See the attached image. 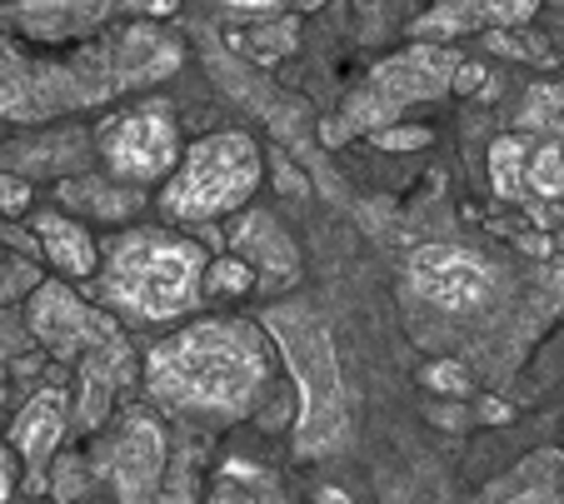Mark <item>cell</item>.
<instances>
[{
    "label": "cell",
    "mask_w": 564,
    "mask_h": 504,
    "mask_svg": "<svg viewBox=\"0 0 564 504\" xmlns=\"http://www.w3.org/2000/svg\"><path fill=\"white\" fill-rule=\"evenodd\" d=\"M185 61L181 41L150 21L120 15L110 31H96L55 61H31L15 41L0 35V120L45 125L70 110L116 100L126 90L175 76Z\"/></svg>",
    "instance_id": "6da1fadb"
},
{
    "label": "cell",
    "mask_w": 564,
    "mask_h": 504,
    "mask_svg": "<svg viewBox=\"0 0 564 504\" xmlns=\"http://www.w3.org/2000/svg\"><path fill=\"white\" fill-rule=\"evenodd\" d=\"M275 354L265 330L230 315L195 320L185 330L165 335L145 360V390L165 415L191 425H230L250 415L270 390Z\"/></svg>",
    "instance_id": "7a4b0ae2"
},
{
    "label": "cell",
    "mask_w": 564,
    "mask_h": 504,
    "mask_svg": "<svg viewBox=\"0 0 564 504\" xmlns=\"http://www.w3.org/2000/svg\"><path fill=\"white\" fill-rule=\"evenodd\" d=\"M25 325L31 335L55 354V360H75L80 365V390H75V425L100 429L116 405V390L130 385L135 375V354H130L126 335L110 315L86 305L75 291L45 280L41 291H31L25 305Z\"/></svg>",
    "instance_id": "3957f363"
},
{
    "label": "cell",
    "mask_w": 564,
    "mask_h": 504,
    "mask_svg": "<svg viewBox=\"0 0 564 504\" xmlns=\"http://www.w3.org/2000/svg\"><path fill=\"white\" fill-rule=\"evenodd\" d=\"M205 285V250L171 230H130L110 240L96 295L130 320H181Z\"/></svg>",
    "instance_id": "277c9868"
},
{
    "label": "cell",
    "mask_w": 564,
    "mask_h": 504,
    "mask_svg": "<svg viewBox=\"0 0 564 504\" xmlns=\"http://www.w3.org/2000/svg\"><path fill=\"white\" fill-rule=\"evenodd\" d=\"M260 175H265V161H260L256 140L246 130H220V135L195 140L181 155V165L160 190V210L185 226H210L260 190Z\"/></svg>",
    "instance_id": "5b68a950"
},
{
    "label": "cell",
    "mask_w": 564,
    "mask_h": 504,
    "mask_svg": "<svg viewBox=\"0 0 564 504\" xmlns=\"http://www.w3.org/2000/svg\"><path fill=\"white\" fill-rule=\"evenodd\" d=\"M260 320H265V330L280 340L290 375L300 380V395H305L300 454L335 450L345 435V425H340L345 399H340V370H335V354H330V330H325V325L315 320V310H305V305H280V310H265Z\"/></svg>",
    "instance_id": "8992f818"
},
{
    "label": "cell",
    "mask_w": 564,
    "mask_h": 504,
    "mask_svg": "<svg viewBox=\"0 0 564 504\" xmlns=\"http://www.w3.org/2000/svg\"><path fill=\"white\" fill-rule=\"evenodd\" d=\"M459 55L445 51V45H410L405 55H390L370 70V86L350 100L345 120L350 130H390V120L405 106H420V100H435L455 86Z\"/></svg>",
    "instance_id": "52a82bcc"
},
{
    "label": "cell",
    "mask_w": 564,
    "mask_h": 504,
    "mask_svg": "<svg viewBox=\"0 0 564 504\" xmlns=\"http://www.w3.org/2000/svg\"><path fill=\"white\" fill-rule=\"evenodd\" d=\"M96 151L106 161L110 180L120 185H155L171 180V171L181 165V125L171 110L145 106V110H126V116L100 120L96 130Z\"/></svg>",
    "instance_id": "ba28073f"
},
{
    "label": "cell",
    "mask_w": 564,
    "mask_h": 504,
    "mask_svg": "<svg viewBox=\"0 0 564 504\" xmlns=\"http://www.w3.org/2000/svg\"><path fill=\"white\" fill-rule=\"evenodd\" d=\"M165 429L140 409H126L90 450V474L110 484L116 504H155L165 484Z\"/></svg>",
    "instance_id": "9c48e42d"
},
{
    "label": "cell",
    "mask_w": 564,
    "mask_h": 504,
    "mask_svg": "<svg viewBox=\"0 0 564 504\" xmlns=\"http://www.w3.org/2000/svg\"><path fill=\"white\" fill-rule=\"evenodd\" d=\"M410 291L445 315H475L495 295V265L469 245H420L405 265Z\"/></svg>",
    "instance_id": "30bf717a"
},
{
    "label": "cell",
    "mask_w": 564,
    "mask_h": 504,
    "mask_svg": "<svg viewBox=\"0 0 564 504\" xmlns=\"http://www.w3.org/2000/svg\"><path fill=\"white\" fill-rule=\"evenodd\" d=\"M65 425H70V405H65V390H35L31 405L15 415L11 425V450L25 464V490L45 494V470L61 454Z\"/></svg>",
    "instance_id": "8fae6325"
},
{
    "label": "cell",
    "mask_w": 564,
    "mask_h": 504,
    "mask_svg": "<svg viewBox=\"0 0 564 504\" xmlns=\"http://www.w3.org/2000/svg\"><path fill=\"white\" fill-rule=\"evenodd\" d=\"M235 260L250 265V275H265L270 285H295L300 280V250L285 230L275 226V215L250 210L235 226Z\"/></svg>",
    "instance_id": "7c38bea8"
},
{
    "label": "cell",
    "mask_w": 564,
    "mask_h": 504,
    "mask_svg": "<svg viewBox=\"0 0 564 504\" xmlns=\"http://www.w3.org/2000/svg\"><path fill=\"white\" fill-rule=\"evenodd\" d=\"M126 11L116 6H21V11H6V21L21 25L31 41L61 45V41H86V35L116 25Z\"/></svg>",
    "instance_id": "4fadbf2b"
},
{
    "label": "cell",
    "mask_w": 564,
    "mask_h": 504,
    "mask_svg": "<svg viewBox=\"0 0 564 504\" xmlns=\"http://www.w3.org/2000/svg\"><path fill=\"white\" fill-rule=\"evenodd\" d=\"M31 230H35V245L45 250V260H51L61 275H70V280L96 275L100 250H96V240H90V230L80 226V220H70L65 210H45V215H35Z\"/></svg>",
    "instance_id": "5bb4252c"
},
{
    "label": "cell",
    "mask_w": 564,
    "mask_h": 504,
    "mask_svg": "<svg viewBox=\"0 0 564 504\" xmlns=\"http://www.w3.org/2000/svg\"><path fill=\"white\" fill-rule=\"evenodd\" d=\"M205 504H295V494L285 490L275 470L256 460H225L210 480V494Z\"/></svg>",
    "instance_id": "9a60e30c"
},
{
    "label": "cell",
    "mask_w": 564,
    "mask_h": 504,
    "mask_svg": "<svg viewBox=\"0 0 564 504\" xmlns=\"http://www.w3.org/2000/svg\"><path fill=\"white\" fill-rule=\"evenodd\" d=\"M55 195L70 215H96V220H130L140 210V190L120 180H100V175H70Z\"/></svg>",
    "instance_id": "2e32d148"
},
{
    "label": "cell",
    "mask_w": 564,
    "mask_h": 504,
    "mask_svg": "<svg viewBox=\"0 0 564 504\" xmlns=\"http://www.w3.org/2000/svg\"><path fill=\"white\" fill-rule=\"evenodd\" d=\"M534 6H440V11L420 15L415 25H410V35H415L420 45L430 41H455V35L475 31V25H510V21H530Z\"/></svg>",
    "instance_id": "e0dca14e"
},
{
    "label": "cell",
    "mask_w": 564,
    "mask_h": 504,
    "mask_svg": "<svg viewBox=\"0 0 564 504\" xmlns=\"http://www.w3.org/2000/svg\"><path fill=\"white\" fill-rule=\"evenodd\" d=\"M520 200H554V205H564V140H544V145L524 151Z\"/></svg>",
    "instance_id": "ac0fdd59"
},
{
    "label": "cell",
    "mask_w": 564,
    "mask_h": 504,
    "mask_svg": "<svg viewBox=\"0 0 564 504\" xmlns=\"http://www.w3.org/2000/svg\"><path fill=\"white\" fill-rule=\"evenodd\" d=\"M61 155H75V161H86V145L75 135H51L45 145H11V151H0V171L6 175H45V171H65Z\"/></svg>",
    "instance_id": "d6986e66"
},
{
    "label": "cell",
    "mask_w": 564,
    "mask_h": 504,
    "mask_svg": "<svg viewBox=\"0 0 564 504\" xmlns=\"http://www.w3.org/2000/svg\"><path fill=\"white\" fill-rule=\"evenodd\" d=\"M45 494L61 504H80L90 494V464L80 454H55L45 470Z\"/></svg>",
    "instance_id": "ffe728a7"
},
{
    "label": "cell",
    "mask_w": 564,
    "mask_h": 504,
    "mask_svg": "<svg viewBox=\"0 0 564 504\" xmlns=\"http://www.w3.org/2000/svg\"><path fill=\"white\" fill-rule=\"evenodd\" d=\"M490 180L505 200H520V180H524V140L520 135H500L490 145Z\"/></svg>",
    "instance_id": "44dd1931"
},
{
    "label": "cell",
    "mask_w": 564,
    "mask_h": 504,
    "mask_svg": "<svg viewBox=\"0 0 564 504\" xmlns=\"http://www.w3.org/2000/svg\"><path fill=\"white\" fill-rule=\"evenodd\" d=\"M240 45H246V51L256 55L260 65L280 61V55H290V51H295V15H285V11H280V15H270V21L260 25V31H250Z\"/></svg>",
    "instance_id": "7402d4cb"
},
{
    "label": "cell",
    "mask_w": 564,
    "mask_h": 504,
    "mask_svg": "<svg viewBox=\"0 0 564 504\" xmlns=\"http://www.w3.org/2000/svg\"><path fill=\"white\" fill-rule=\"evenodd\" d=\"M200 291L205 295H220V300H240V295L256 291V275H250V265H240L235 255H225V260H215V265L205 270Z\"/></svg>",
    "instance_id": "603a6c76"
},
{
    "label": "cell",
    "mask_w": 564,
    "mask_h": 504,
    "mask_svg": "<svg viewBox=\"0 0 564 504\" xmlns=\"http://www.w3.org/2000/svg\"><path fill=\"white\" fill-rule=\"evenodd\" d=\"M479 504H550V484L534 480V470H520V474H510V484H500L490 500H479Z\"/></svg>",
    "instance_id": "cb8c5ba5"
},
{
    "label": "cell",
    "mask_w": 564,
    "mask_h": 504,
    "mask_svg": "<svg viewBox=\"0 0 564 504\" xmlns=\"http://www.w3.org/2000/svg\"><path fill=\"white\" fill-rule=\"evenodd\" d=\"M425 385L440 390V395H469V370L455 365V360H435V365L425 370Z\"/></svg>",
    "instance_id": "d4e9b609"
},
{
    "label": "cell",
    "mask_w": 564,
    "mask_h": 504,
    "mask_svg": "<svg viewBox=\"0 0 564 504\" xmlns=\"http://www.w3.org/2000/svg\"><path fill=\"white\" fill-rule=\"evenodd\" d=\"M375 145H380V151H425L430 130L425 125H390V130L375 135Z\"/></svg>",
    "instance_id": "484cf974"
},
{
    "label": "cell",
    "mask_w": 564,
    "mask_h": 504,
    "mask_svg": "<svg viewBox=\"0 0 564 504\" xmlns=\"http://www.w3.org/2000/svg\"><path fill=\"white\" fill-rule=\"evenodd\" d=\"M25 205H31V180L0 171V210H6V215H21Z\"/></svg>",
    "instance_id": "4316f807"
},
{
    "label": "cell",
    "mask_w": 564,
    "mask_h": 504,
    "mask_svg": "<svg viewBox=\"0 0 564 504\" xmlns=\"http://www.w3.org/2000/svg\"><path fill=\"white\" fill-rule=\"evenodd\" d=\"M11 494H15V464L11 454L0 450V504H11Z\"/></svg>",
    "instance_id": "83f0119b"
},
{
    "label": "cell",
    "mask_w": 564,
    "mask_h": 504,
    "mask_svg": "<svg viewBox=\"0 0 564 504\" xmlns=\"http://www.w3.org/2000/svg\"><path fill=\"white\" fill-rule=\"evenodd\" d=\"M479 80H485V70H479V65H459V70H455V90H479Z\"/></svg>",
    "instance_id": "f1b7e54d"
},
{
    "label": "cell",
    "mask_w": 564,
    "mask_h": 504,
    "mask_svg": "<svg viewBox=\"0 0 564 504\" xmlns=\"http://www.w3.org/2000/svg\"><path fill=\"white\" fill-rule=\"evenodd\" d=\"M479 419H490V425H505V419H510V405H500V399H485V405H479Z\"/></svg>",
    "instance_id": "f546056e"
},
{
    "label": "cell",
    "mask_w": 564,
    "mask_h": 504,
    "mask_svg": "<svg viewBox=\"0 0 564 504\" xmlns=\"http://www.w3.org/2000/svg\"><path fill=\"white\" fill-rule=\"evenodd\" d=\"M319 504H355L350 494H340V490H319Z\"/></svg>",
    "instance_id": "4dcf8cb0"
},
{
    "label": "cell",
    "mask_w": 564,
    "mask_h": 504,
    "mask_svg": "<svg viewBox=\"0 0 564 504\" xmlns=\"http://www.w3.org/2000/svg\"><path fill=\"white\" fill-rule=\"evenodd\" d=\"M560 220H564V205H560Z\"/></svg>",
    "instance_id": "1f68e13d"
},
{
    "label": "cell",
    "mask_w": 564,
    "mask_h": 504,
    "mask_svg": "<svg viewBox=\"0 0 564 504\" xmlns=\"http://www.w3.org/2000/svg\"><path fill=\"white\" fill-rule=\"evenodd\" d=\"M80 504H90V500H80Z\"/></svg>",
    "instance_id": "d6a6232c"
}]
</instances>
